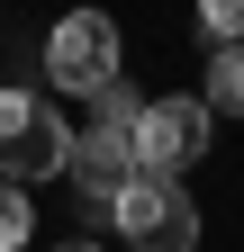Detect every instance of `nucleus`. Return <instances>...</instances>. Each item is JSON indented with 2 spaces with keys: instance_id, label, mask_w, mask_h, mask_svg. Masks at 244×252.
Masks as SVG:
<instances>
[{
  "instance_id": "nucleus-8",
  "label": "nucleus",
  "mask_w": 244,
  "mask_h": 252,
  "mask_svg": "<svg viewBox=\"0 0 244 252\" xmlns=\"http://www.w3.org/2000/svg\"><path fill=\"white\" fill-rule=\"evenodd\" d=\"M90 99H100V126H118V135H136V117H145V99H136L127 81H100Z\"/></svg>"
},
{
  "instance_id": "nucleus-3",
  "label": "nucleus",
  "mask_w": 244,
  "mask_h": 252,
  "mask_svg": "<svg viewBox=\"0 0 244 252\" xmlns=\"http://www.w3.org/2000/svg\"><path fill=\"white\" fill-rule=\"evenodd\" d=\"M136 171L145 180H181L208 153V99H145V117H136Z\"/></svg>"
},
{
  "instance_id": "nucleus-1",
  "label": "nucleus",
  "mask_w": 244,
  "mask_h": 252,
  "mask_svg": "<svg viewBox=\"0 0 244 252\" xmlns=\"http://www.w3.org/2000/svg\"><path fill=\"white\" fill-rule=\"evenodd\" d=\"M64 144H73V126L54 117L37 90H0V180H9V189L54 180V171H64Z\"/></svg>"
},
{
  "instance_id": "nucleus-9",
  "label": "nucleus",
  "mask_w": 244,
  "mask_h": 252,
  "mask_svg": "<svg viewBox=\"0 0 244 252\" xmlns=\"http://www.w3.org/2000/svg\"><path fill=\"white\" fill-rule=\"evenodd\" d=\"M27 225H37L27 189H9V180H0V252H18V243H27Z\"/></svg>"
},
{
  "instance_id": "nucleus-2",
  "label": "nucleus",
  "mask_w": 244,
  "mask_h": 252,
  "mask_svg": "<svg viewBox=\"0 0 244 252\" xmlns=\"http://www.w3.org/2000/svg\"><path fill=\"white\" fill-rule=\"evenodd\" d=\"M109 216H118V234H127L136 252H190V243H199V207H190L181 180H145V171H136V180L109 198Z\"/></svg>"
},
{
  "instance_id": "nucleus-6",
  "label": "nucleus",
  "mask_w": 244,
  "mask_h": 252,
  "mask_svg": "<svg viewBox=\"0 0 244 252\" xmlns=\"http://www.w3.org/2000/svg\"><path fill=\"white\" fill-rule=\"evenodd\" d=\"M244 108V45H208V117Z\"/></svg>"
},
{
  "instance_id": "nucleus-4",
  "label": "nucleus",
  "mask_w": 244,
  "mask_h": 252,
  "mask_svg": "<svg viewBox=\"0 0 244 252\" xmlns=\"http://www.w3.org/2000/svg\"><path fill=\"white\" fill-rule=\"evenodd\" d=\"M45 72H54V90H100V81H118V27H109V9H64L45 27Z\"/></svg>"
},
{
  "instance_id": "nucleus-5",
  "label": "nucleus",
  "mask_w": 244,
  "mask_h": 252,
  "mask_svg": "<svg viewBox=\"0 0 244 252\" xmlns=\"http://www.w3.org/2000/svg\"><path fill=\"white\" fill-rule=\"evenodd\" d=\"M64 171H73V189H81L90 207H109L118 189L136 180V144L118 135V126H81V135L64 144Z\"/></svg>"
},
{
  "instance_id": "nucleus-7",
  "label": "nucleus",
  "mask_w": 244,
  "mask_h": 252,
  "mask_svg": "<svg viewBox=\"0 0 244 252\" xmlns=\"http://www.w3.org/2000/svg\"><path fill=\"white\" fill-rule=\"evenodd\" d=\"M199 36L208 45H244V0H199Z\"/></svg>"
},
{
  "instance_id": "nucleus-10",
  "label": "nucleus",
  "mask_w": 244,
  "mask_h": 252,
  "mask_svg": "<svg viewBox=\"0 0 244 252\" xmlns=\"http://www.w3.org/2000/svg\"><path fill=\"white\" fill-rule=\"evenodd\" d=\"M64 252H100V243H64Z\"/></svg>"
}]
</instances>
